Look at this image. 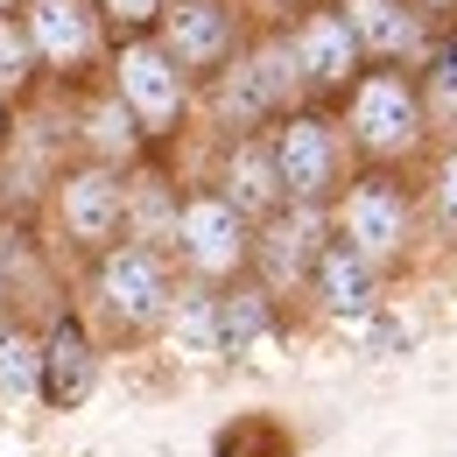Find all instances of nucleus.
<instances>
[{
    "instance_id": "obj_12",
    "label": "nucleus",
    "mask_w": 457,
    "mask_h": 457,
    "mask_svg": "<svg viewBox=\"0 0 457 457\" xmlns=\"http://www.w3.org/2000/svg\"><path fill=\"white\" fill-rule=\"evenodd\" d=\"M232 43H239V29L219 0H176L162 14V50L183 63V78H219L232 63Z\"/></svg>"
},
{
    "instance_id": "obj_1",
    "label": "nucleus",
    "mask_w": 457,
    "mask_h": 457,
    "mask_svg": "<svg viewBox=\"0 0 457 457\" xmlns=\"http://www.w3.org/2000/svg\"><path fill=\"white\" fill-rule=\"evenodd\" d=\"M345 113V141H352V155L366 162V170H401L408 155H422V141H429V113H422V85L401 71V63H373V71H359V85L338 99Z\"/></svg>"
},
{
    "instance_id": "obj_4",
    "label": "nucleus",
    "mask_w": 457,
    "mask_h": 457,
    "mask_svg": "<svg viewBox=\"0 0 457 457\" xmlns=\"http://www.w3.org/2000/svg\"><path fill=\"white\" fill-rule=\"evenodd\" d=\"M268 141H275V170H282L288 204H324L331 212V197L352 183V141H345L338 120L324 106H295L268 127Z\"/></svg>"
},
{
    "instance_id": "obj_24",
    "label": "nucleus",
    "mask_w": 457,
    "mask_h": 457,
    "mask_svg": "<svg viewBox=\"0 0 457 457\" xmlns=\"http://www.w3.org/2000/svg\"><path fill=\"white\" fill-rule=\"evenodd\" d=\"M359 345L380 352V359H395V352H408V331H401L387 310H373V317H359Z\"/></svg>"
},
{
    "instance_id": "obj_21",
    "label": "nucleus",
    "mask_w": 457,
    "mask_h": 457,
    "mask_svg": "<svg viewBox=\"0 0 457 457\" xmlns=\"http://www.w3.org/2000/svg\"><path fill=\"white\" fill-rule=\"evenodd\" d=\"M422 113H429V127H444L457 141V43H436L422 63Z\"/></svg>"
},
{
    "instance_id": "obj_7",
    "label": "nucleus",
    "mask_w": 457,
    "mask_h": 457,
    "mask_svg": "<svg viewBox=\"0 0 457 457\" xmlns=\"http://www.w3.org/2000/svg\"><path fill=\"white\" fill-rule=\"evenodd\" d=\"M331 239V212L324 204H282L268 226L253 232V282L268 288L275 303L288 295H310V268Z\"/></svg>"
},
{
    "instance_id": "obj_5",
    "label": "nucleus",
    "mask_w": 457,
    "mask_h": 457,
    "mask_svg": "<svg viewBox=\"0 0 457 457\" xmlns=\"http://www.w3.org/2000/svg\"><path fill=\"white\" fill-rule=\"evenodd\" d=\"M176 261H183V282L197 288H232L253 275V226L232 212L219 190H183V212H176Z\"/></svg>"
},
{
    "instance_id": "obj_16",
    "label": "nucleus",
    "mask_w": 457,
    "mask_h": 457,
    "mask_svg": "<svg viewBox=\"0 0 457 457\" xmlns=\"http://www.w3.org/2000/svg\"><path fill=\"white\" fill-rule=\"evenodd\" d=\"M275 331H282V303L253 282V275L232 282V288H219V345H226L232 359H246L253 345H268Z\"/></svg>"
},
{
    "instance_id": "obj_19",
    "label": "nucleus",
    "mask_w": 457,
    "mask_h": 457,
    "mask_svg": "<svg viewBox=\"0 0 457 457\" xmlns=\"http://www.w3.org/2000/svg\"><path fill=\"white\" fill-rule=\"evenodd\" d=\"M219 457H295V429L275 415H239L219 429Z\"/></svg>"
},
{
    "instance_id": "obj_17",
    "label": "nucleus",
    "mask_w": 457,
    "mask_h": 457,
    "mask_svg": "<svg viewBox=\"0 0 457 457\" xmlns=\"http://www.w3.org/2000/svg\"><path fill=\"white\" fill-rule=\"evenodd\" d=\"M43 401V338L21 317H0V408Z\"/></svg>"
},
{
    "instance_id": "obj_11",
    "label": "nucleus",
    "mask_w": 457,
    "mask_h": 457,
    "mask_svg": "<svg viewBox=\"0 0 457 457\" xmlns=\"http://www.w3.org/2000/svg\"><path fill=\"white\" fill-rule=\"evenodd\" d=\"M380 288H387V275H380L359 246H345L338 232H331V239H324V253H317V268H310V303H317L324 317L359 324V317H373V310H380Z\"/></svg>"
},
{
    "instance_id": "obj_3",
    "label": "nucleus",
    "mask_w": 457,
    "mask_h": 457,
    "mask_svg": "<svg viewBox=\"0 0 457 457\" xmlns=\"http://www.w3.org/2000/svg\"><path fill=\"white\" fill-rule=\"evenodd\" d=\"M176 253L162 246H141V239H120L92 261V295L106 310L120 338H141V331H162L176 310Z\"/></svg>"
},
{
    "instance_id": "obj_13",
    "label": "nucleus",
    "mask_w": 457,
    "mask_h": 457,
    "mask_svg": "<svg viewBox=\"0 0 457 457\" xmlns=\"http://www.w3.org/2000/svg\"><path fill=\"white\" fill-rule=\"evenodd\" d=\"M29 43H36V63H50L63 78H78L85 63L99 57V14L85 0H29Z\"/></svg>"
},
{
    "instance_id": "obj_2",
    "label": "nucleus",
    "mask_w": 457,
    "mask_h": 457,
    "mask_svg": "<svg viewBox=\"0 0 457 457\" xmlns=\"http://www.w3.org/2000/svg\"><path fill=\"white\" fill-rule=\"evenodd\" d=\"M415 226H422V204H415V183L401 170H352L338 197H331V232L345 246H359L380 275H401L415 261Z\"/></svg>"
},
{
    "instance_id": "obj_20",
    "label": "nucleus",
    "mask_w": 457,
    "mask_h": 457,
    "mask_svg": "<svg viewBox=\"0 0 457 457\" xmlns=\"http://www.w3.org/2000/svg\"><path fill=\"white\" fill-rule=\"evenodd\" d=\"M170 324H176V338L190 345V352H226V345H219V288L183 282V288H176Z\"/></svg>"
},
{
    "instance_id": "obj_25",
    "label": "nucleus",
    "mask_w": 457,
    "mask_h": 457,
    "mask_svg": "<svg viewBox=\"0 0 457 457\" xmlns=\"http://www.w3.org/2000/svg\"><path fill=\"white\" fill-rule=\"evenodd\" d=\"M99 14H113L120 29H148L162 21V0H99Z\"/></svg>"
},
{
    "instance_id": "obj_22",
    "label": "nucleus",
    "mask_w": 457,
    "mask_h": 457,
    "mask_svg": "<svg viewBox=\"0 0 457 457\" xmlns=\"http://www.w3.org/2000/svg\"><path fill=\"white\" fill-rule=\"evenodd\" d=\"M422 212L436 219L444 239H457V141L429 148V170H422Z\"/></svg>"
},
{
    "instance_id": "obj_27",
    "label": "nucleus",
    "mask_w": 457,
    "mask_h": 457,
    "mask_svg": "<svg viewBox=\"0 0 457 457\" xmlns=\"http://www.w3.org/2000/svg\"><path fill=\"white\" fill-rule=\"evenodd\" d=\"M7 310H14V288H7V275H0V317H7Z\"/></svg>"
},
{
    "instance_id": "obj_14",
    "label": "nucleus",
    "mask_w": 457,
    "mask_h": 457,
    "mask_svg": "<svg viewBox=\"0 0 457 457\" xmlns=\"http://www.w3.org/2000/svg\"><path fill=\"white\" fill-rule=\"evenodd\" d=\"M99 380V345L85 331L78 310H57V324L43 331V401L50 408H78Z\"/></svg>"
},
{
    "instance_id": "obj_28",
    "label": "nucleus",
    "mask_w": 457,
    "mask_h": 457,
    "mask_svg": "<svg viewBox=\"0 0 457 457\" xmlns=\"http://www.w3.org/2000/svg\"><path fill=\"white\" fill-rule=\"evenodd\" d=\"M0 148H7V99H0Z\"/></svg>"
},
{
    "instance_id": "obj_9",
    "label": "nucleus",
    "mask_w": 457,
    "mask_h": 457,
    "mask_svg": "<svg viewBox=\"0 0 457 457\" xmlns=\"http://www.w3.org/2000/svg\"><path fill=\"white\" fill-rule=\"evenodd\" d=\"M288 57H295V78H303V99L310 106L345 99L359 85V71H366V50H359V36H352V21H345L338 7H310L295 21V36H288Z\"/></svg>"
},
{
    "instance_id": "obj_29",
    "label": "nucleus",
    "mask_w": 457,
    "mask_h": 457,
    "mask_svg": "<svg viewBox=\"0 0 457 457\" xmlns=\"http://www.w3.org/2000/svg\"><path fill=\"white\" fill-rule=\"evenodd\" d=\"M7 7H14V0H0V14H7Z\"/></svg>"
},
{
    "instance_id": "obj_8",
    "label": "nucleus",
    "mask_w": 457,
    "mask_h": 457,
    "mask_svg": "<svg viewBox=\"0 0 457 457\" xmlns=\"http://www.w3.org/2000/svg\"><path fill=\"white\" fill-rule=\"evenodd\" d=\"M57 232L78 246V253H106L127 232V176L106 170V162H78V170L57 176Z\"/></svg>"
},
{
    "instance_id": "obj_6",
    "label": "nucleus",
    "mask_w": 457,
    "mask_h": 457,
    "mask_svg": "<svg viewBox=\"0 0 457 457\" xmlns=\"http://www.w3.org/2000/svg\"><path fill=\"white\" fill-rule=\"evenodd\" d=\"M113 99L134 113V127H141L148 141H170L176 127H183V106H190V78H183V63H176L162 43L134 36L113 57Z\"/></svg>"
},
{
    "instance_id": "obj_18",
    "label": "nucleus",
    "mask_w": 457,
    "mask_h": 457,
    "mask_svg": "<svg viewBox=\"0 0 457 457\" xmlns=\"http://www.w3.org/2000/svg\"><path fill=\"white\" fill-rule=\"evenodd\" d=\"M85 141H92V162H106V170H113V162H127V155H141V141H148V134L134 127V113H127L120 99H99L92 120H85Z\"/></svg>"
},
{
    "instance_id": "obj_23",
    "label": "nucleus",
    "mask_w": 457,
    "mask_h": 457,
    "mask_svg": "<svg viewBox=\"0 0 457 457\" xmlns=\"http://www.w3.org/2000/svg\"><path fill=\"white\" fill-rule=\"evenodd\" d=\"M29 78H36V43H29V29H14L0 14V92H21Z\"/></svg>"
},
{
    "instance_id": "obj_26",
    "label": "nucleus",
    "mask_w": 457,
    "mask_h": 457,
    "mask_svg": "<svg viewBox=\"0 0 457 457\" xmlns=\"http://www.w3.org/2000/svg\"><path fill=\"white\" fill-rule=\"evenodd\" d=\"M408 7H422V14H444V7H457V0H408Z\"/></svg>"
},
{
    "instance_id": "obj_10",
    "label": "nucleus",
    "mask_w": 457,
    "mask_h": 457,
    "mask_svg": "<svg viewBox=\"0 0 457 457\" xmlns=\"http://www.w3.org/2000/svg\"><path fill=\"white\" fill-rule=\"evenodd\" d=\"M219 197H226L253 232L288 204L282 170H275V141H268V134H239V141L226 148V162H219Z\"/></svg>"
},
{
    "instance_id": "obj_15",
    "label": "nucleus",
    "mask_w": 457,
    "mask_h": 457,
    "mask_svg": "<svg viewBox=\"0 0 457 457\" xmlns=\"http://www.w3.org/2000/svg\"><path fill=\"white\" fill-rule=\"evenodd\" d=\"M345 21L359 36V50L380 63H408L422 50V14L408 0H345Z\"/></svg>"
}]
</instances>
